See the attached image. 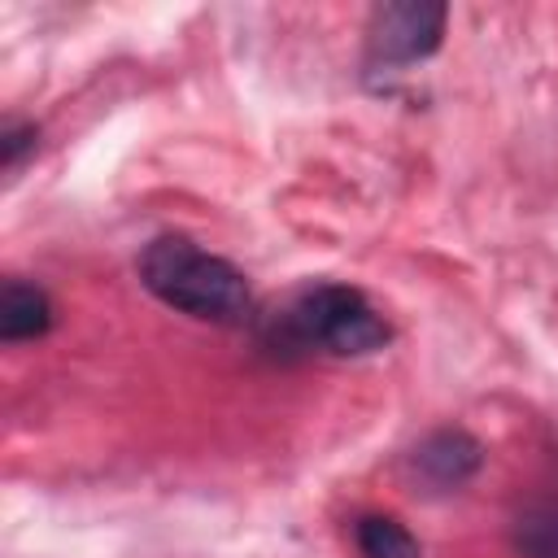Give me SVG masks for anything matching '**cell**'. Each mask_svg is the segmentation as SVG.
Wrapping results in <instances>:
<instances>
[{"label": "cell", "instance_id": "52a82bcc", "mask_svg": "<svg viewBox=\"0 0 558 558\" xmlns=\"http://www.w3.org/2000/svg\"><path fill=\"white\" fill-rule=\"evenodd\" d=\"M353 541L362 558H418V541L388 514H362L353 523Z\"/></svg>", "mask_w": 558, "mask_h": 558}, {"label": "cell", "instance_id": "277c9868", "mask_svg": "<svg viewBox=\"0 0 558 558\" xmlns=\"http://www.w3.org/2000/svg\"><path fill=\"white\" fill-rule=\"evenodd\" d=\"M480 462H484V445L471 432H462V427L432 432L427 440H418V449L410 458L414 475L423 484H432V488H458V484H466L480 471Z\"/></svg>", "mask_w": 558, "mask_h": 558}, {"label": "cell", "instance_id": "5b68a950", "mask_svg": "<svg viewBox=\"0 0 558 558\" xmlns=\"http://www.w3.org/2000/svg\"><path fill=\"white\" fill-rule=\"evenodd\" d=\"M52 327V301L39 283L26 279H4L0 288V340L17 344V340H35Z\"/></svg>", "mask_w": 558, "mask_h": 558}, {"label": "cell", "instance_id": "6da1fadb", "mask_svg": "<svg viewBox=\"0 0 558 558\" xmlns=\"http://www.w3.org/2000/svg\"><path fill=\"white\" fill-rule=\"evenodd\" d=\"M140 279L157 301L201 323H235L248 314V279L183 235H157L140 253Z\"/></svg>", "mask_w": 558, "mask_h": 558}, {"label": "cell", "instance_id": "8992f818", "mask_svg": "<svg viewBox=\"0 0 558 558\" xmlns=\"http://www.w3.org/2000/svg\"><path fill=\"white\" fill-rule=\"evenodd\" d=\"M514 549L523 558H558V493L536 497L514 519Z\"/></svg>", "mask_w": 558, "mask_h": 558}, {"label": "cell", "instance_id": "ba28073f", "mask_svg": "<svg viewBox=\"0 0 558 558\" xmlns=\"http://www.w3.org/2000/svg\"><path fill=\"white\" fill-rule=\"evenodd\" d=\"M35 140H39V131H35L31 122L9 126V131H4V140H0V161H4V170H13V166L22 161V153H31V148H35Z\"/></svg>", "mask_w": 558, "mask_h": 558}, {"label": "cell", "instance_id": "7a4b0ae2", "mask_svg": "<svg viewBox=\"0 0 558 558\" xmlns=\"http://www.w3.org/2000/svg\"><path fill=\"white\" fill-rule=\"evenodd\" d=\"M283 327H288L292 344L323 349V353H336V357H362V353H375L392 340L388 318L366 301V292H357L349 283L305 288L288 305Z\"/></svg>", "mask_w": 558, "mask_h": 558}, {"label": "cell", "instance_id": "3957f363", "mask_svg": "<svg viewBox=\"0 0 558 558\" xmlns=\"http://www.w3.org/2000/svg\"><path fill=\"white\" fill-rule=\"evenodd\" d=\"M445 17H449V9L432 4V0L379 4L371 13V26H366L371 65H410V61L432 57L440 48Z\"/></svg>", "mask_w": 558, "mask_h": 558}]
</instances>
